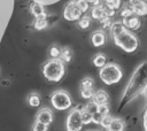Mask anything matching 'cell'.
<instances>
[{
	"mask_svg": "<svg viewBox=\"0 0 147 131\" xmlns=\"http://www.w3.org/2000/svg\"><path fill=\"white\" fill-rule=\"evenodd\" d=\"M87 2H88V5H92V6H99V5H101L100 2H101V0H86Z\"/></svg>",
	"mask_w": 147,
	"mask_h": 131,
	"instance_id": "35",
	"label": "cell"
},
{
	"mask_svg": "<svg viewBox=\"0 0 147 131\" xmlns=\"http://www.w3.org/2000/svg\"><path fill=\"white\" fill-rule=\"evenodd\" d=\"M93 64L96 67V68H103L106 64H107V59L103 54H96L94 57H93Z\"/></svg>",
	"mask_w": 147,
	"mask_h": 131,
	"instance_id": "18",
	"label": "cell"
},
{
	"mask_svg": "<svg viewBox=\"0 0 147 131\" xmlns=\"http://www.w3.org/2000/svg\"><path fill=\"white\" fill-rule=\"evenodd\" d=\"M47 126L44 123H40L38 121H34L33 125H32V131H47Z\"/></svg>",
	"mask_w": 147,
	"mask_h": 131,
	"instance_id": "29",
	"label": "cell"
},
{
	"mask_svg": "<svg viewBox=\"0 0 147 131\" xmlns=\"http://www.w3.org/2000/svg\"><path fill=\"white\" fill-rule=\"evenodd\" d=\"M103 1V6L110 9H118L122 6V0H102Z\"/></svg>",
	"mask_w": 147,
	"mask_h": 131,
	"instance_id": "19",
	"label": "cell"
},
{
	"mask_svg": "<svg viewBox=\"0 0 147 131\" xmlns=\"http://www.w3.org/2000/svg\"><path fill=\"white\" fill-rule=\"evenodd\" d=\"M99 77L106 85H113V84L118 83L122 79L123 72L117 64L107 63L103 68L100 69Z\"/></svg>",
	"mask_w": 147,
	"mask_h": 131,
	"instance_id": "3",
	"label": "cell"
},
{
	"mask_svg": "<svg viewBox=\"0 0 147 131\" xmlns=\"http://www.w3.org/2000/svg\"><path fill=\"white\" fill-rule=\"evenodd\" d=\"M71 57H72V52L70 48L68 47H64L61 49V54H60V60L64 63H68L71 61Z\"/></svg>",
	"mask_w": 147,
	"mask_h": 131,
	"instance_id": "17",
	"label": "cell"
},
{
	"mask_svg": "<svg viewBox=\"0 0 147 131\" xmlns=\"http://www.w3.org/2000/svg\"><path fill=\"white\" fill-rule=\"evenodd\" d=\"M94 82L91 77H85L80 82V88H93Z\"/></svg>",
	"mask_w": 147,
	"mask_h": 131,
	"instance_id": "24",
	"label": "cell"
},
{
	"mask_svg": "<svg viewBox=\"0 0 147 131\" xmlns=\"http://www.w3.org/2000/svg\"><path fill=\"white\" fill-rule=\"evenodd\" d=\"M98 113H100L102 116L108 115V114H109V106H108V103L98 105Z\"/></svg>",
	"mask_w": 147,
	"mask_h": 131,
	"instance_id": "31",
	"label": "cell"
},
{
	"mask_svg": "<svg viewBox=\"0 0 147 131\" xmlns=\"http://www.w3.org/2000/svg\"><path fill=\"white\" fill-rule=\"evenodd\" d=\"M132 15H134V14H133V10H132V7L131 6H126V7L122 8V10H121V17L123 20L124 18H127V17H130Z\"/></svg>",
	"mask_w": 147,
	"mask_h": 131,
	"instance_id": "26",
	"label": "cell"
},
{
	"mask_svg": "<svg viewBox=\"0 0 147 131\" xmlns=\"http://www.w3.org/2000/svg\"><path fill=\"white\" fill-rule=\"evenodd\" d=\"M51 103L57 110H65L71 107V98L65 91L59 90L52 93Z\"/></svg>",
	"mask_w": 147,
	"mask_h": 131,
	"instance_id": "5",
	"label": "cell"
},
{
	"mask_svg": "<svg viewBox=\"0 0 147 131\" xmlns=\"http://www.w3.org/2000/svg\"><path fill=\"white\" fill-rule=\"evenodd\" d=\"M113 120H114V118H113V117H111L109 114H108V115H105V116L102 117V120H101V123H100V125H101L102 128H105V129H108Z\"/></svg>",
	"mask_w": 147,
	"mask_h": 131,
	"instance_id": "28",
	"label": "cell"
},
{
	"mask_svg": "<svg viewBox=\"0 0 147 131\" xmlns=\"http://www.w3.org/2000/svg\"><path fill=\"white\" fill-rule=\"evenodd\" d=\"M146 90H147V61L141 63L131 76L126 85V88L123 93L119 107L122 108L127 102H130L138 95L142 94Z\"/></svg>",
	"mask_w": 147,
	"mask_h": 131,
	"instance_id": "1",
	"label": "cell"
},
{
	"mask_svg": "<svg viewBox=\"0 0 147 131\" xmlns=\"http://www.w3.org/2000/svg\"><path fill=\"white\" fill-rule=\"evenodd\" d=\"M133 14L136 16H140V17H145L147 16V0H144L134 6H131Z\"/></svg>",
	"mask_w": 147,
	"mask_h": 131,
	"instance_id": "12",
	"label": "cell"
},
{
	"mask_svg": "<svg viewBox=\"0 0 147 131\" xmlns=\"http://www.w3.org/2000/svg\"><path fill=\"white\" fill-rule=\"evenodd\" d=\"M144 128H145V131H147V108H146V111L144 114Z\"/></svg>",
	"mask_w": 147,
	"mask_h": 131,
	"instance_id": "36",
	"label": "cell"
},
{
	"mask_svg": "<svg viewBox=\"0 0 147 131\" xmlns=\"http://www.w3.org/2000/svg\"><path fill=\"white\" fill-rule=\"evenodd\" d=\"M1 84H2V85H9V80H8V79H3V80L1 82Z\"/></svg>",
	"mask_w": 147,
	"mask_h": 131,
	"instance_id": "38",
	"label": "cell"
},
{
	"mask_svg": "<svg viewBox=\"0 0 147 131\" xmlns=\"http://www.w3.org/2000/svg\"><path fill=\"white\" fill-rule=\"evenodd\" d=\"M47 25H48L47 18H36L34 22H33V28H34L36 30H38V31L46 29Z\"/></svg>",
	"mask_w": 147,
	"mask_h": 131,
	"instance_id": "20",
	"label": "cell"
},
{
	"mask_svg": "<svg viewBox=\"0 0 147 131\" xmlns=\"http://www.w3.org/2000/svg\"><path fill=\"white\" fill-rule=\"evenodd\" d=\"M92 116H93V114H91L87 109H85V107L82 108V118H83V123L84 124L92 123Z\"/></svg>",
	"mask_w": 147,
	"mask_h": 131,
	"instance_id": "22",
	"label": "cell"
},
{
	"mask_svg": "<svg viewBox=\"0 0 147 131\" xmlns=\"http://www.w3.org/2000/svg\"><path fill=\"white\" fill-rule=\"evenodd\" d=\"M64 62L60 59H51L42 66V75L44 77L52 83L60 82L64 76Z\"/></svg>",
	"mask_w": 147,
	"mask_h": 131,
	"instance_id": "2",
	"label": "cell"
},
{
	"mask_svg": "<svg viewBox=\"0 0 147 131\" xmlns=\"http://www.w3.org/2000/svg\"><path fill=\"white\" fill-rule=\"evenodd\" d=\"M108 99H109V97H108L107 92L103 90H99L94 93L92 101H94L96 105H103V103H108Z\"/></svg>",
	"mask_w": 147,
	"mask_h": 131,
	"instance_id": "14",
	"label": "cell"
},
{
	"mask_svg": "<svg viewBox=\"0 0 147 131\" xmlns=\"http://www.w3.org/2000/svg\"><path fill=\"white\" fill-rule=\"evenodd\" d=\"M91 17L94 20H98L99 22L101 20H103L105 17H108L106 14V9L103 5H99V6H93L91 9Z\"/></svg>",
	"mask_w": 147,
	"mask_h": 131,
	"instance_id": "11",
	"label": "cell"
},
{
	"mask_svg": "<svg viewBox=\"0 0 147 131\" xmlns=\"http://www.w3.org/2000/svg\"><path fill=\"white\" fill-rule=\"evenodd\" d=\"M123 24L125 25L126 29L136 31V30H139V29H140V26H141V21H140V18H139L138 16L132 15V16H130V17H127V18H124V20H123Z\"/></svg>",
	"mask_w": 147,
	"mask_h": 131,
	"instance_id": "9",
	"label": "cell"
},
{
	"mask_svg": "<svg viewBox=\"0 0 147 131\" xmlns=\"http://www.w3.org/2000/svg\"><path fill=\"white\" fill-rule=\"evenodd\" d=\"M90 25H91V20H90V17H85V16H83V17L78 21V26H79V29H82V30H86V29H88Z\"/></svg>",
	"mask_w": 147,
	"mask_h": 131,
	"instance_id": "23",
	"label": "cell"
},
{
	"mask_svg": "<svg viewBox=\"0 0 147 131\" xmlns=\"http://www.w3.org/2000/svg\"><path fill=\"white\" fill-rule=\"evenodd\" d=\"M91 41H92L93 46H95V47L102 46V45L105 44V41H106L105 33L101 32V31H95V32H93L92 36H91Z\"/></svg>",
	"mask_w": 147,
	"mask_h": 131,
	"instance_id": "13",
	"label": "cell"
},
{
	"mask_svg": "<svg viewBox=\"0 0 147 131\" xmlns=\"http://www.w3.org/2000/svg\"><path fill=\"white\" fill-rule=\"evenodd\" d=\"M85 109H87L91 114H94V113L98 111V105H96L94 101H91V102H88V103L85 106Z\"/></svg>",
	"mask_w": 147,
	"mask_h": 131,
	"instance_id": "32",
	"label": "cell"
},
{
	"mask_svg": "<svg viewBox=\"0 0 147 131\" xmlns=\"http://www.w3.org/2000/svg\"><path fill=\"white\" fill-rule=\"evenodd\" d=\"M124 31H126V28L125 25L123 24V22H114L110 26V32H111V36L113 38H116L118 37L121 33H123Z\"/></svg>",
	"mask_w": 147,
	"mask_h": 131,
	"instance_id": "15",
	"label": "cell"
},
{
	"mask_svg": "<svg viewBox=\"0 0 147 131\" xmlns=\"http://www.w3.org/2000/svg\"><path fill=\"white\" fill-rule=\"evenodd\" d=\"M30 10H31V14H32L36 18H46V17H47V14H46V11H45L44 6L40 5V3H38V2L31 3Z\"/></svg>",
	"mask_w": 147,
	"mask_h": 131,
	"instance_id": "10",
	"label": "cell"
},
{
	"mask_svg": "<svg viewBox=\"0 0 147 131\" xmlns=\"http://www.w3.org/2000/svg\"><path fill=\"white\" fill-rule=\"evenodd\" d=\"M60 54H61V49L57 46H52L49 48V55L52 59H60Z\"/></svg>",
	"mask_w": 147,
	"mask_h": 131,
	"instance_id": "27",
	"label": "cell"
},
{
	"mask_svg": "<svg viewBox=\"0 0 147 131\" xmlns=\"http://www.w3.org/2000/svg\"><path fill=\"white\" fill-rule=\"evenodd\" d=\"M100 23H101V25H102V28H110L111 26V24L114 23L113 21H111V17H105L103 20H101L100 21Z\"/></svg>",
	"mask_w": 147,
	"mask_h": 131,
	"instance_id": "33",
	"label": "cell"
},
{
	"mask_svg": "<svg viewBox=\"0 0 147 131\" xmlns=\"http://www.w3.org/2000/svg\"><path fill=\"white\" fill-rule=\"evenodd\" d=\"M28 103L31 107H39L40 106V97L37 93H31L28 97Z\"/></svg>",
	"mask_w": 147,
	"mask_h": 131,
	"instance_id": "21",
	"label": "cell"
},
{
	"mask_svg": "<svg viewBox=\"0 0 147 131\" xmlns=\"http://www.w3.org/2000/svg\"><path fill=\"white\" fill-rule=\"evenodd\" d=\"M76 1H77L78 7L80 8V10H82L84 14L90 9V5H88V2H87L86 0H76Z\"/></svg>",
	"mask_w": 147,
	"mask_h": 131,
	"instance_id": "30",
	"label": "cell"
},
{
	"mask_svg": "<svg viewBox=\"0 0 147 131\" xmlns=\"http://www.w3.org/2000/svg\"><path fill=\"white\" fill-rule=\"evenodd\" d=\"M114 41L118 47H121L126 53L136 52L138 46H139V41H138L137 37L127 30L124 31L123 33H121L118 37L114 38Z\"/></svg>",
	"mask_w": 147,
	"mask_h": 131,
	"instance_id": "4",
	"label": "cell"
},
{
	"mask_svg": "<svg viewBox=\"0 0 147 131\" xmlns=\"http://www.w3.org/2000/svg\"><path fill=\"white\" fill-rule=\"evenodd\" d=\"M36 121L40 122V123H44L46 125H49L53 121V113L51 109L48 108H42L40 109L37 115H36Z\"/></svg>",
	"mask_w": 147,
	"mask_h": 131,
	"instance_id": "8",
	"label": "cell"
},
{
	"mask_svg": "<svg viewBox=\"0 0 147 131\" xmlns=\"http://www.w3.org/2000/svg\"><path fill=\"white\" fill-rule=\"evenodd\" d=\"M84 123L82 118V108L76 107L71 109L67 117V123H65L67 131H80Z\"/></svg>",
	"mask_w": 147,
	"mask_h": 131,
	"instance_id": "6",
	"label": "cell"
},
{
	"mask_svg": "<svg viewBox=\"0 0 147 131\" xmlns=\"http://www.w3.org/2000/svg\"><path fill=\"white\" fill-rule=\"evenodd\" d=\"M141 1H144V0H127V2H129L130 6H134V5H137V3L141 2Z\"/></svg>",
	"mask_w": 147,
	"mask_h": 131,
	"instance_id": "37",
	"label": "cell"
},
{
	"mask_svg": "<svg viewBox=\"0 0 147 131\" xmlns=\"http://www.w3.org/2000/svg\"><path fill=\"white\" fill-rule=\"evenodd\" d=\"M80 95L84 99H93L94 97V91L93 88H80Z\"/></svg>",
	"mask_w": 147,
	"mask_h": 131,
	"instance_id": "25",
	"label": "cell"
},
{
	"mask_svg": "<svg viewBox=\"0 0 147 131\" xmlns=\"http://www.w3.org/2000/svg\"><path fill=\"white\" fill-rule=\"evenodd\" d=\"M83 15H84V13L78 7L76 0H72L64 6V9H63L64 20H67L69 22H75V21H79L83 17Z\"/></svg>",
	"mask_w": 147,
	"mask_h": 131,
	"instance_id": "7",
	"label": "cell"
},
{
	"mask_svg": "<svg viewBox=\"0 0 147 131\" xmlns=\"http://www.w3.org/2000/svg\"><path fill=\"white\" fill-rule=\"evenodd\" d=\"M124 128H125V124L121 118H114L107 130L108 131H124Z\"/></svg>",
	"mask_w": 147,
	"mask_h": 131,
	"instance_id": "16",
	"label": "cell"
},
{
	"mask_svg": "<svg viewBox=\"0 0 147 131\" xmlns=\"http://www.w3.org/2000/svg\"><path fill=\"white\" fill-rule=\"evenodd\" d=\"M102 117H103V116H102L100 113H98V111H96V113H94V114H93V116H92V122H93L94 124H100V123H101Z\"/></svg>",
	"mask_w": 147,
	"mask_h": 131,
	"instance_id": "34",
	"label": "cell"
}]
</instances>
